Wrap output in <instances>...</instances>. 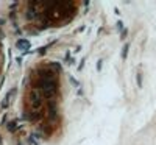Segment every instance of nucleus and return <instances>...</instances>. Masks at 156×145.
Wrapping results in <instances>:
<instances>
[{"mask_svg": "<svg viewBox=\"0 0 156 145\" xmlns=\"http://www.w3.org/2000/svg\"><path fill=\"white\" fill-rule=\"evenodd\" d=\"M58 90V75L51 67H41L31 75L25 94V109L34 123L47 128L56 125Z\"/></svg>", "mask_w": 156, "mask_h": 145, "instance_id": "obj_1", "label": "nucleus"}, {"mask_svg": "<svg viewBox=\"0 0 156 145\" xmlns=\"http://www.w3.org/2000/svg\"><path fill=\"white\" fill-rule=\"evenodd\" d=\"M73 3H62V2H55V3H31L34 6L30 9V19L33 23H36L39 28L42 27H50L53 23H61L66 20V14L70 11L73 12L75 9H67Z\"/></svg>", "mask_w": 156, "mask_h": 145, "instance_id": "obj_2", "label": "nucleus"}]
</instances>
